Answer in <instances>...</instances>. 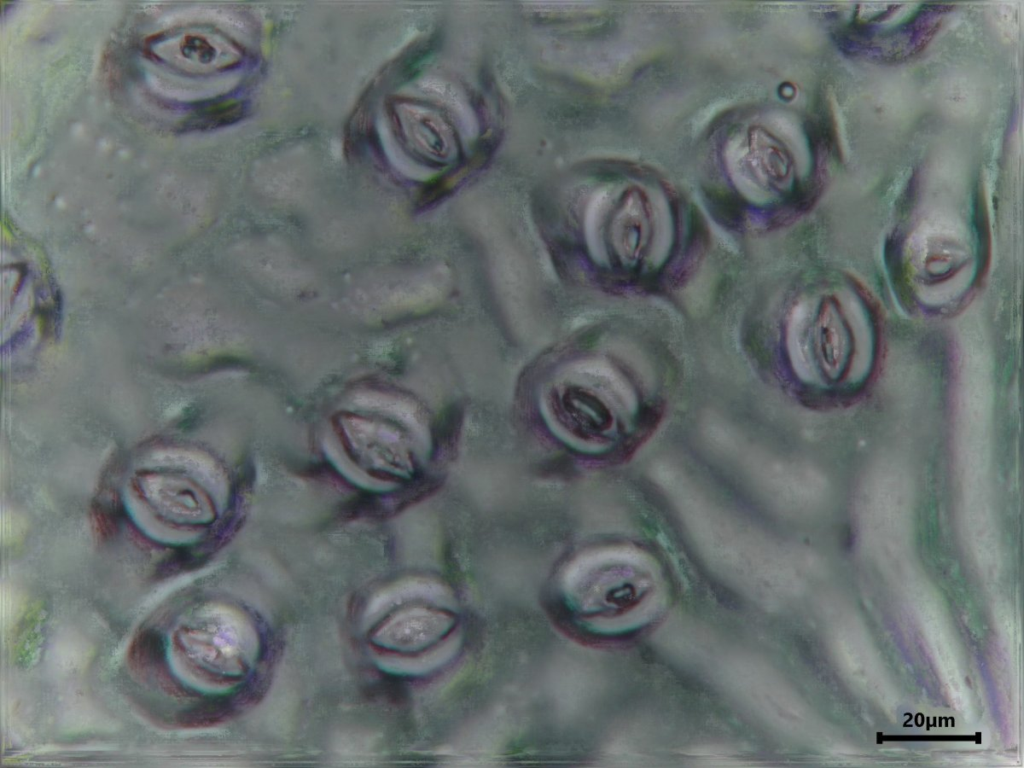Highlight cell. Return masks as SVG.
Instances as JSON below:
<instances>
[{"label":"cell","instance_id":"2","mask_svg":"<svg viewBox=\"0 0 1024 768\" xmlns=\"http://www.w3.org/2000/svg\"><path fill=\"white\" fill-rule=\"evenodd\" d=\"M947 4H924L909 19L891 28L874 31L858 26L838 34L836 41L847 54L884 63H897L917 55L937 32Z\"/></svg>","mask_w":1024,"mask_h":768},{"label":"cell","instance_id":"3","mask_svg":"<svg viewBox=\"0 0 1024 768\" xmlns=\"http://www.w3.org/2000/svg\"><path fill=\"white\" fill-rule=\"evenodd\" d=\"M387 114L402 148L424 165L439 167L456 158L458 141L453 127L437 110L420 101L397 97Z\"/></svg>","mask_w":1024,"mask_h":768},{"label":"cell","instance_id":"5","mask_svg":"<svg viewBox=\"0 0 1024 768\" xmlns=\"http://www.w3.org/2000/svg\"><path fill=\"white\" fill-rule=\"evenodd\" d=\"M248 111L244 100L220 98L201 102L183 119L180 129L207 131L232 125L242 120Z\"/></svg>","mask_w":1024,"mask_h":768},{"label":"cell","instance_id":"6","mask_svg":"<svg viewBox=\"0 0 1024 768\" xmlns=\"http://www.w3.org/2000/svg\"><path fill=\"white\" fill-rule=\"evenodd\" d=\"M162 642L153 631L141 632L130 646L128 658L135 670H143L162 655Z\"/></svg>","mask_w":1024,"mask_h":768},{"label":"cell","instance_id":"1","mask_svg":"<svg viewBox=\"0 0 1024 768\" xmlns=\"http://www.w3.org/2000/svg\"><path fill=\"white\" fill-rule=\"evenodd\" d=\"M802 317L795 325L794 342L804 345L814 361H822V369L832 381L848 375L862 344L872 343L870 329L863 331L868 327L863 316L858 319L854 309H847L836 296L827 295L817 305H808Z\"/></svg>","mask_w":1024,"mask_h":768},{"label":"cell","instance_id":"4","mask_svg":"<svg viewBox=\"0 0 1024 768\" xmlns=\"http://www.w3.org/2000/svg\"><path fill=\"white\" fill-rule=\"evenodd\" d=\"M169 57L177 58V64L183 59L191 71L214 73L239 65L243 61L244 50L237 42L222 33L193 32L183 35L178 40L176 53Z\"/></svg>","mask_w":1024,"mask_h":768},{"label":"cell","instance_id":"7","mask_svg":"<svg viewBox=\"0 0 1024 768\" xmlns=\"http://www.w3.org/2000/svg\"><path fill=\"white\" fill-rule=\"evenodd\" d=\"M228 708L225 700H210L180 713L178 721L187 728L207 726L224 717Z\"/></svg>","mask_w":1024,"mask_h":768}]
</instances>
